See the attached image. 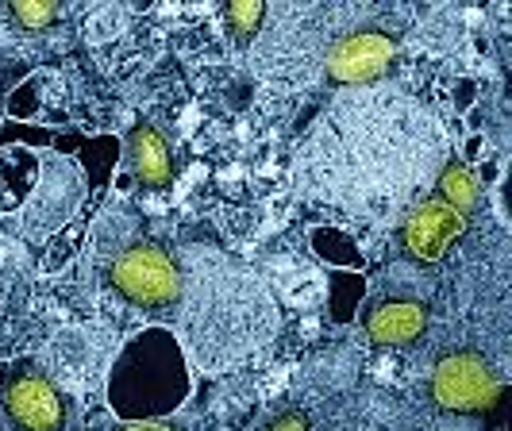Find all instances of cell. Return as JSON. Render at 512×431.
Listing matches in <instances>:
<instances>
[{
	"instance_id": "cell-2",
	"label": "cell",
	"mask_w": 512,
	"mask_h": 431,
	"mask_svg": "<svg viewBox=\"0 0 512 431\" xmlns=\"http://www.w3.org/2000/svg\"><path fill=\"white\" fill-rule=\"evenodd\" d=\"M189 347L201 366H228L278 331V308L247 270L220 254L193 251L181 270Z\"/></svg>"
},
{
	"instance_id": "cell-5",
	"label": "cell",
	"mask_w": 512,
	"mask_h": 431,
	"mask_svg": "<svg viewBox=\"0 0 512 431\" xmlns=\"http://www.w3.org/2000/svg\"><path fill=\"white\" fill-rule=\"evenodd\" d=\"M501 397V381L482 355L451 351L432 370V401L447 412H482Z\"/></svg>"
},
{
	"instance_id": "cell-12",
	"label": "cell",
	"mask_w": 512,
	"mask_h": 431,
	"mask_svg": "<svg viewBox=\"0 0 512 431\" xmlns=\"http://www.w3.org/2000/svg\"><path fill=\"white\" fill-rule=\"evenodd\" d=\"M262 20H266V4H255V0H235L228 8V24L239 39H251Z\"/></svg>"
},
{
	"instance_id": "cell-1",
	"label": "cell",
	"mask_w": 512,
	"mask_h": 431,
	"mask_svg": "<svg viewBox=\"0 0 512 431\" xmlns=\"http://www.w3.org/2000/svg\"><path fill=\"white\" fill-rule=\"evenodd\" d=\"M439 162V131L416 104L374 93L335 108L305 151L312 193L332 204L405 201Z\"/></svg>"
},
{
	"instance_id": "cell-11",
	"label": "cell",
	"mask_w": 512,
	"mask_h": 431,
	"mask_svg": "<svg viewBox=\"0 0 512 431\" xmlns=\"http://www.w3.org/2000/svg\"><path fill=\"white\" fill-rule=\"evenodd\" d=\"M439 201L451 204L462 220L478 208V181H474V174L462 162H447L443 166V174H439Z\"/></svg>"
},
{
	"instance_id": "cell-7",
	"label": "cell",
	"mask_w": 512,
	"mask_h": 431,
	"mask_svg": "<svg viewBox=\"0 0 512 431\" xmlns=\"http://www.w3.org/2000/svg\"><path fill=\"white\" fill-rule=\"evenodd\" d=\"M462 228H466V220L459 212L451 204H443L439 197H432V201L416 204L409 212V220L401 228V247L416 262H439L443 254L451 251V243L462 235Z\"/></svg>"
},
{
	"instance_id": "cell-4",
	"label": "cell",
	"mask_w": 512,
	"mask_h": 431,
	"mask_svg": "<svg viewBox=\"0 0 512 431\" xmlns=\"http://www.w3.org/2000/svg\"><path fill=\"white\" fill-rule=\"evenodd\" d=\"M112 289H120L131 305L170 308L181 301V266L158 243H131L112 258Z\"/></svg>"
},
{
	"instance_id": "cell-10",
	"label": "cell",
	"mask_w": 512,
	"mask_h": 431,
	"mask_svg": "<svg viewBox=\"0 0 512 431\" xmlns=\"http://www.w3.org/2000/svg\"><path fill=\"white\" fill-rule=\"evenodd\" d=\"M128 162L135 170V178L143 181L147 189H166L170 178H174L170 147L154 127H135L128 135Z\"/></svg>"
},
{
	"instance_id": "cell-3",
	"label": "cell",
	"mask_w": 512,
	"mask_h": 431,
	"mask_svg": "<svg viewBox=\"0 0 512 431\" xmlns=\"http://www.w3.org/2000/svg\"><path fill=\"white\" fill-rule=\"evenodd\" d=\"M185 397H189V374L178 339L162 328L135 335L108 378V401L116 416L131 424H151L154 416L174 412Z\"/></svg>"
},
{
	"instance_id": "cell-9",
	"label": "cell",
	"mask_w": 512,
	"mask_h": 431,
	"mask_svg": "<svg viewBox=\"0 0 512 431\" xmlns=\"http://www.w3.org/2000/svg\"><path fill=\"white\" fill-rule=\"evenodd\" d=\"M428 328V308L420 301H378L366 312V335L378 347H405Z\"/></svg>"
},
{
	"instance_id": "cell-13",
	"label": "cell",
	"mask_w": 512,
	"mask_h": 431,
	"mask_svg": "<svg viewBox=\"0 0 512 431\" xmlns=\"http://www.w3.org/2000/svg\"><path fill=\"white\" fill-rule=\"evenodd\" d=\"M12 16H16V24L27 27V31H43V27H51L58 20V8L47 4V0H16L12 4Z\"/></svg>"
},
{
	"instance_id": "cell-15",
	"label": "cell",
	"mask_w": 512,
	"mask_h": 431,
	"mask_svg": "<svg viewBox=\"0 0 512 431\" xmlns=\"http://www.w3.org/2000/svg\"><path fill=\"white\" fill-rule=\"evenodd\" d=\"M128 431H174V428H162V424H131Z\"/></svg>"
},
{
	"instance_id": "cell-14",
	"label": "cell",
	"mask_w": 512,
	"mask_h": 431,
	"mask_svg": "<svg viewBox=\"0 0 512 431\" xmlns=\"http://www.w3.org/2000/svg\"><path fill=\"white\" fill-rule=\"evenodd\" d=\"M266 431H308V420L301 416V412H282Z\"/></svg>"
},
{
	"instance_id": "cell-6",
	"label": "cell",
	"mask_w": 512,
	"mask_h": 431,
	"mask_svg": "<svg viewBox=\"0 0 512 431\" xmlns=\"http://www.w3.org/2000/svg\"><path fill=\"white\" fill-rule=\"evenodd\" d=\"M393 54H397V43L385 31H355V35H343L328 51L324 70L332 85H362V81L382 77Z\"/></svg>"
},
{
	"instance_id": "cell-8",
	"label": "cell",
	"mask_w": 512,
	"mask_h": 431,
	"mask_svg": "<svg viewBox=\"0 0 512 431\" xmlns=\"http://www.w3.org/2000/svg\"><path fill=\"white\" fill-rule=\"evenodd\" d=\"M4 412L16 431H62L66 428V408L62 397L51 389V381L20 374L4 393Z\"/></svg>"
}]
</instances>
